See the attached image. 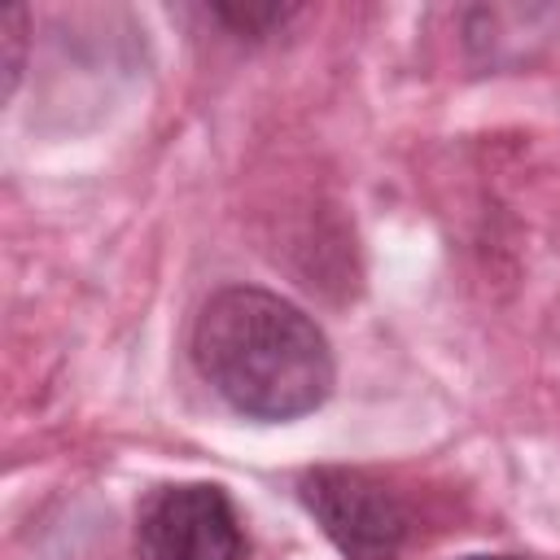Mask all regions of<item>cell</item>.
<instances>
[{"label":"cell","mask_w":560,"mask_h":560,"mask_svg":"<svg viewBox=\"0 0 560 560\" xmlns=\"http://www.w3.org/2000/svg\"><path fill=\"white\" fill-rule=\"evenodd\" d=\"M197 376L245 420L289 424L319 411L337 385L324 328L289 298L258 284L214 289L188 337Z\"/></svg>","instance_id":"1"},{"label":"cell","mask_w":560,"mask_h":560,"mask_svg":"<svg viewBox=\"0 0 560 560\" xmlns=\"http://www.w3.org/2000/svg\"><path fill=\"white\" fill-rule=\"evenodd\" d=\"M22 35H26V9L13 4L4 9L0 18V39H4V92L18 88V74H22Z\"/></svg>","instance_id":"5"},{"label":"cell","mask_w":560,"mask_h":560,"mask_svg":"<svg viewBox=\"0 0 560 560\" xmlns=\"http://www.w3.org/2000/svg\"><path fill=\"white\" fill-rule=\"evenodd\" d=\"M464 560H534V556H516V551H477V556H464Z\"/></svg>","instance_id":"6"},{"label":"cell","mask_w":560,"mask_h":560,"mask_svg":"<svg viewBox=\"0 0 560 560\" xmlns=\"http://www.w3.org/2000/svg\"><path fill=\"white\" fill-rule=\"evenodd\" d=\"M293 13L298 9H284V4H214V18L236 35H267L271 26H284V18Z\"/></svg>","instance_id":"4"},{"label":"cell","mask_w":560,"mask_h":560,"mask_svg":"<svg viewBox=\"0 0 560 560\" xmlns=\"http://www.w3.org/2000/svg\"><path fill=\"white\" fill-rule=\"evenodd\" d=\"M245 525L214 481H171L136 512V560H245Z\"/></svg>","instance_id":"3"},{"label":"cell","mask_w":560,"mask_h":560,"mask_svg":"<svg viewBox=\"0 0 560 560\" xmlns=\"http://www.w3.org/2000/svg\"><path fill=\"white\" fill-rule=\"evenodd\" d=\"M298 494L346 560H398V551L411 542L416 521L407 499L368 468H311L302 472Z\"/></svg>","instance_id":"2"}]
</instances>
